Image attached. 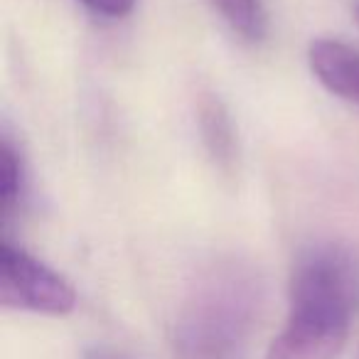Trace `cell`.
Wrapping results in <instances>:
<instances>
[{
  "label": "cell",
  "mask_w": 359,
  "mask_h": 359,
  "mask_svg": "<svg viewBox=\"0 0 359 359\" xmlns=\"http://www.w3.org/2000/svg\"><path fill=\"white\" fill-rule=\"evenodd\" d=\"M0 303L11 310L62 318L76 308V290L55 269L8 236L0 239Z\"/></svg>",
  "instance_id": "3"
},
{
  "label": "cell",
  "mask_w": 359,
  "mask_h": 359,
  "mask_svg": "<svg viewBox=\"0 0 359 359\" xmlns=\"http://www.w3.org/2000/svg\"><path fill=\"white\" fill-rule=\"evenodd\" d=\"M264 313V280L239 259L195 278L172 325L175 359H249Z\"/></svg>",
  "instance_id": "2"
},
{
  "label": "cell",
  "mask_w": 359,
  "mask_h": 359,
  "mask_svg": "<svg viewBox=\"0 0 359 359\" xmlns=\"http://www.w3.org/2000/svg\"><path fill=\"white\" fill-rule=\"evenodd\" d=\"M308 65L330 94L359 106V47L334 37H320L310 42Z\"/></svg>",
  "instance_id": "4"
},
{
  "label": "cell",
  "mask_w": 359,
  "mask_h": 359,
  "mask_svg": "<svg viewBox=\"0 0 359 359\" xmlns=\"http://www.w3.org/2000/svg\"><path fill=\"white\" fill-rule=\"evenodd\" d=\"M222 20L246 42H261L269 32L264 0H212Z\"/></svg>",
  "instance_id": "7"
},
{
  "label": "cell",
  "mask_w": 359,
  "mask_h": 359,
  "mask_svg": "<svg viewBox=\"0 0 359 359\" xmlns=\"http://www.w3.org/2000/svg\"><path fill=\"white\" fill-rule=\"evenodd\" d=\"M76 3H81L94 15L109 18V20H121L135 8V0H76Z\"/></svg>",
  "instance_id": "8"
},
{
  "label": "cell",
  "mask_w": 359,
  "mask_h": 359,
  "mask_svg": "<svg viewBox=\"0 0 359 359\" xmlns=\"http://www.w3.org/2000/svg\"><path fill=\"white\" fill-rule=\"evenodd\" d=\"M84 359H133V357H128V354L118 352V349H111V347H89Z\"/></svg>",
  "instance_id": "9"
},
{
  "label": "cell",
  "mask_w": 359,
  "mask_h": 359,
  "mask_svg": "<svg viewBox=\"0 0 359 359\" xmlns=\"http://www.w3.org/2000/svg\"><path fill=\"white\" fill-rule=\"evenodd\" d=\"M27 192V175L25 160H22L20 148L11 135H3L0 145V219H3V231L13 222V217L22 210V200Z\"/></svg>",
  "instance_id": "6"
},
{
  "label": "cell",
  "mask_w": 359,
  "mask_h": 359,
  "mask_svg": "<svg viewBox=\"0 0 359 359\" xmlns=\"http://www.w3.org/2000/svg\"><path fill=\"white\" fill-rule=\"evenodd\" d=\"M197 128L205 153L217 172L236 177L239 172V135L226 104L217 94H202L197 101Z\"/></svg>",
  "instance_id": "5"
},
{
  "label": "cell",
  "mask_w": 359,
  "mask_h": 359,
  "mask_svg": "<svg viewBox=\"0 0 359 359\" xmlns=\"http://www.w3.org/2000/svg\"><path fill=\"white\" fill-rule=\"evenodd\" d=\"M357 22H359V6H357Z\"/></svg>",
  "instance_id": "10"
},
{
  "label": "cell",
  "mask_w": 359,
  "mask_h": 359,
  "mask_svg": "<svg viewBox=\"0 0 359 359\" xmlns=\"http://www.w3.org/2000/svg\"><path fill=\"white\" fill-rule=\"evenodd\" d=\"M359 310V261L337 244L303 251L290 271L288 315L266 359H339Z\"/></svg>",
  "instance_id": "1"
}]
</instances>
